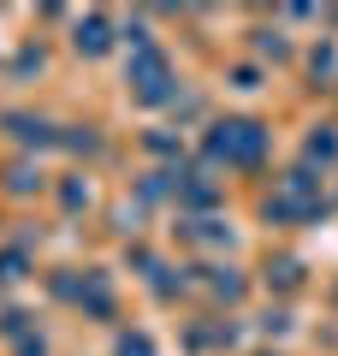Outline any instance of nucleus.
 <instances>
[{
  "label": "nucleus",
  "instance_id": "f257e3e1",
  "mask_svg": "<svg viewBox=\"0 0 338 356\" xmlns=\"http://www.w3.org/2000/svg\"><path fill=\"white\" fill-rule=\"evenodd\" d=\"M255 149H261V125H250V119H232V125H214V154H232V161H255Z\"/></svg>",
  "mask_w": 338,
  "mask_h": 356
}]
</instances>
